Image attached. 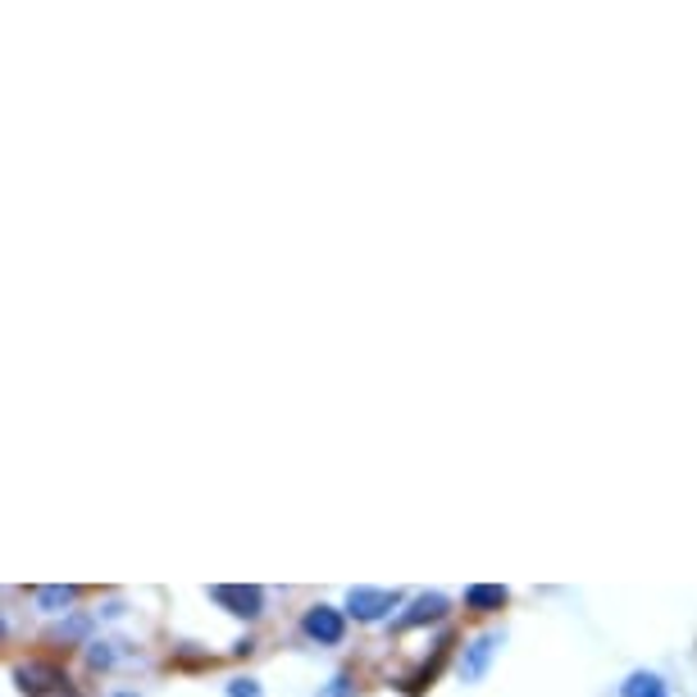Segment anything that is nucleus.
<instances>
[{"label":"nucleus","mask_w":697,"mask_h":697,"mask_svg":"<svg viewBox=\"0 0 697 697\" xmlns=\"http://www.w3.org/2000/svg\"><path fill=\"white\" fill-rule=\"evenodd\" d=\"M14 680L28 697H69V680H64V670H56V665L28 661V665L14 670Z\"/></svg>","instance_id":"nucleus-1"},{"label":"nucleus","mask_w":697,"mask_h":697,"mask_svg":"<svg viewBox=\"0 0 697 697\" xmlns=\"http://www.w3.org/2000/svg\"><path fill=\"white\" fill-rule=\"evenodd\" d=\"M401 606V592L397 588H351L347 592V611L356 615V620H383L387 611H397Z\"/></svg>","instance_id":"nucleus-2"},{"label":"nucleus","mask_w":697,"mask_h":697,"mask_svg":"<svg viewBox=\"0 0 697 697\" xmlns=\"http://www.w3.org/2000/svg\"><path fill=\"white\" fill-rule=\"evenodd\" d=\"M211 598L219 606H228L232 615H242V620H255V615L265 611V592L255 588V584H215Z\"/></svg>","instance_id":"nucleus-3"},{"label":"nucleus","mask_w":697,"mask_h":697,"mask_svg":"<svg viewBox=\"0 0 697 697\" xmlns=\"http://www.w3.org/2000/svg\"><path fill=\"white\" fill-rule=\"evenodd\" d=\"M301 629H305V638H315V642H324V648H333V642H343L347 620H343L338 606H310L305 620H301Z\"/></svg>","instance_id":"nucleus-4"},{"label":"nucleus","mask_w":697,"mask_h":697,"mask_svg":"<svg viewBox=\"0 0 697 697\" xmlns=\"http://www.w3.org/2000/svg\"><path fill=\"white\" fill-rule=\"evenodd\" d=\"M502 648V634H479L470 648H465V661H460V680L465 684H479L488 675V661H493V652Z\"/></svg>","instance_id":"nucleus-5"},{"label":"nucleus","mask_w":697,"mask_h":697,"mask_svg":"<svg viewBox=\"0 0 697 697\" xmlns=\"http://www.w3.org/2000/svg\"><path fill=\"white\" fill-rule=\"evenodd\" d=\"M506 598H510V592L502 584H470V588H465V606H470V611H502Z\"/></svg>","instance_id":"nucleus-6"},{"label":"nucleus","mask_w":697,"mask_h":697,"mask_svg":"<svg viewBox=\"0 0 697 697\" xmlns=\"http://www.w3.org/2000/svg\"><path fill=\"white\" fill-rule=\"evenodd\" d=\"M443 611H447V598H443V592H424V598H416V606H410V611L401 615V629L424 625V620H437Z\"/></svg>","instance_id":"nucleus-7"},{"label":"nucleus","mask_w":697,"mask_h":697,"mask_svg":"<svg viewBox=\"0 0 697 697\" xmlns=\"http://www.w3.org/2000/svg\"><path fill=\"white\" fill-rule=\"evenodd\" d=\"M620 697H670V693H665V680H661V675L638 670V675H629L625 684H620Z\"/></svg>","instance_id":"nucleus-8"},{"label":"nucleus","mask_w":697,"mask_h":697,"mask_svg":"<svg viewBox=\"0 0 697 697\" xmlns=\"http://www.w3.org/2000/svg\"><path fill=\"white\" fill-rule=\"evenodd\" d=\"M73 602V588H37V606L41 611H64Z\"/></svg>","instance_id":"nucleus-9"},{"label":"nucleus","mask_w":697,"mask_h":697,"mask_svg":"<svg viewBox=\"0 0 697 697\" xmlns=\"http://www.w3.org/2000/svg\"><path fill=\"white\" fill-rule=\"evenodd\" d=\"M119 642H92V648H87V661H92V670H106V665H115L119 661Z\"/></svg>","instance_id":"nucleus-10"},{"label":"nucleus","mask_w":697,"mask_h":697,"mask_svg":"<svg viewBox=\"0 0 697 697\" xmlns=\"http://www.w3.org/2000/svg\"><path fill=\"white\" fill-rule=\"evenodd\" d=\"M228 697H265L255 680H228Z\"/></svg>","instance_id":"nucleus-11"},{"label":"nucleus","mask_w":697,"mask_h":697,"mask_svg":"<svg viewBox=\"0 0 697 697\" xmlns=\"http://www.w3.org/2000/svg\"><path fill=\"white\" fill-rule=\"evenodd\" d=\"M324 697H356V693H351V680H347V675H338V680H333V684L324 688Z\"/></svg>","instance_id":"nucleus-12"},{"label":"nucleus","mask_w":697,"mask_h":697,"mask_svg":"<svg viewBox=\"0 0 697 697\" xmlns=\"http://www.w3.org/2000/svg\"><path fill=\"white\" fill-rule=\"evenodd\" d=\"M115 697H137V693H115Z\"/></svg>","instance_id":"nucleus-13"}]
</instances>
